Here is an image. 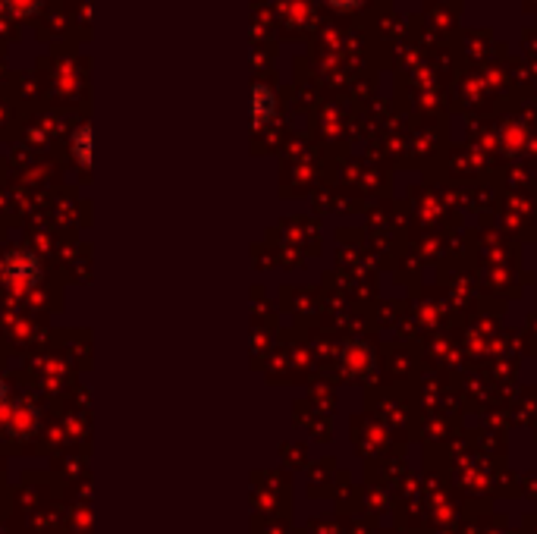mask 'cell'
<instances>
[{"label": "cell", "instance_id": "3957f363", "mask_svg": "<svg viewBox=\"0 0 537 534\" xmlns=\"http://www.w3.org/2000/svg\"><path fill=\"white\" fill-rule=\"evenodd\" d=\"M73 158L79 161V167H92V126H79L76 132H73Z\"/></svg>", "mask_w": 537, "mask_h": 534}, {"label": "cell", "instance_id": "5b68a950", "mask_svg": "<svg viewBox=\"0 0 537 534\" xmlns=\"http://www.w3.org/2000/svg\"><path fill=\"white\" fill-rule=\"evenodd\" d=\"M324 4L333 10H355V7H362V0H324Z\"/></svg>", "mask_w": 537, "mask_h": 534}, {"label": "cell", "instance_id": "8992f818", "mask_svg": "<svg viewBox=\"0 0 537 534\" xmlns=\"http://www.w3.org/2000/svg\"><path fill=\"white\" fill-rule=\"evenodd\" d=\"M4 403H7V384L0 381V406H4Z\"/></svg>", "mask_w": 537, "mask_h": 534}, {"label": "cell", "instance_id": "7a4b0ae2", "mask_svg": "<svg viewBox=\"0 0 537 534\" xmlns=\"http://www.w3.org/2000/svg\"><path fill=\"white\" fill-rule=\"evenodd\" d=\"M277 117V95L271 85H255L252 88V120H255V129H264Z\"/></svg>", "mask_w": 537, "mask_h": 534}, {"label": "cell", "instance_id": "277c9868", "mask_svg": "<svg viewBox=\"0 0 537 534\" xmlns=\"http://www.w3.org/2000/svg\"><path fill=\"white\" fill-rule=\"evenodd\" d=\"M4 7H7L13 16H32V13L41 7V0H4Z\"/></svg>", "mask_w": 537, "mask_h": 534}, {"label": "cell", "instance_id": "6da1fadb", "mask_svg": "<svg viewBox=\"0 0 537 534\" xmlns=\"http://www.w3.org/2000/svg\"><path fill=\"white\" fill-rule=\"evenodd\" d=\"M0 274H4L7 286L19 289V293H26V289L38 286L44 267H41V258L29 249H16L4 258V264H0Z\"/></svg>", "mask_w": 537, "mask_h": 534}]
</instances>
